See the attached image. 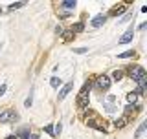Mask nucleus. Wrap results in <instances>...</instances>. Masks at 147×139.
<instances>
[{"label":"nucleus","mask_w":147,"mask_h":139,"mask_svg":"<svg viewBox=\"0 0 147 139\" xmlns=\"http://www.w3.org/2000/svg\"><path fill=\"white\" fill-rule=\"evenodd\" d=\"M129 77H131L132 81H136V82H140V81H144V79H147L145 70L142 68V66H138V64H134V66H129Z\"/></svg>","instance_id":"f257e3e1"},{"label":"nucleus","mask_w":147,"mask_h":139,"mask_svg":"<svg viewBox=\"0 0 147 139\" xmlns=\"http://www.w3.org/2000/svg\"><path fill=\"white\" fill-rule=\"evenodd\" d=\"M18 119V114L15 110H6V112L0 114V123H11V121H17Z\"/></svg>","instance_id":"f03ea898"},{"label":"nucleus","mask_w":147,"mask_h":139,"mask_svg":"<svg viewBox=\"0 0 147 139\" xmlns=\"http://www.w3.org/2000/svg\"><path fill=\"white\" fill-rule=\"evenodd\" d=\"M110 82H112V81H110L109 75H99L98 77V82H96V88L105 92V90H109V88H110Z\"/></svg>","instance_id":"7ed1b4c3"},{"label":"nucleus","mask_w":147,"mask_h":139,"mask_svg":"<svg viewBox=\"0 0 147 139\" xmlns=\"http://www.w3.org/2000/svg\"><path fill=\"white\" fill-rule=\"evenodd\" d=\"M88 94L86 92H79V95H77V99H76V103H77V106L79 108H86V104H88Z\"/></svg>","instance_id":"20e7f679"},{"label":"nucleus","mask_w":147,"mask_h":139,"mask_svg":"<svg viewBox=\"0 0 147 139\" xmlns=\"http://www.w3.org/2000/svg\"><path fill=\"white\" fill-rule=\"evenodd\" d=\"M105 22H107V15H96V17L90 20V26H92V27H101Z\"/></svg>","instance_id":"39448f33"},{"label":"nucleus","mask_w":147,"mask_h":139,"mask_svg":"<svg viewBox=\"0 0 147 139\" xmlns=\"http://www.w3.org/2000/svg\"><path fill=\"white\" fill-rule=\"evenodd\" d=\"M72 88H74V82H72V81H70V82H66V84H64V86L61 88V92H59L57 99H59V101H63L64 97H66V95H68V94L72 92Z\"/></svg>","instance_id":"423d86ee"},{"label":"nucleus","mask_w":147,"mask_h":139,"mask_svg":"<svg viewBox=\"0 0 147 139\" xmlns=\"http://www.w3.org/2000/svg\"><path fill=\"white\" fill-rule=\"evenodd\" d=\"M132 37H134V31H132V27H131L129 31H125V33L119 37L118 42H119V44H127V42H131V40H132Z\"/></svg>","instance_id":"0eeeda50"},{"label":"nucleus","mask_w":147,"mask_h":139,"mask_svg":"<svg viewBox=\"0 0 147 139\" xmlns=\"http://www.w3.org/2000/svg\"><path fill=\"white\" fill-rule=\"evenodd\" d=\"M63 40L64 42H70V40H74V37H76V33H74L72 29H63Z\"/></svg>","instance_id":"6e6552de"},{"label":"nucleus","mask_w":147,"mask_h":139,"mask_svg":"<svg viewBox=\"0 0 147 139\" xmlns=\"http://www.w3.org/2000/svg\"><path fill=\"white\" fill-rule=\"evenodd\" d=\"M145 128H147V123L144 121V123H142V124H140V128H138V130H136V134H134V139H140L142 136H144V132H145Z\"/></svg>","instance_id":"1a4fd4ad"},{"label":"nucleus","mask_w":147,"mask_h":139,"mask_svg":"<svg viewBox=\"0 0 147 139\" xmlns=\"http://www.w3.org/2000/svg\"><path fill=\"white\" fill-rule=\"evenodd\" d=\"M127 121H129L127 117H119V119H116V121H114V126H116V128H123V126L127 124Z\"/></svg>","instance_id":"9d476101"},{"label":"nucleus","mask_w":147,"mask_h":139,"mask_svg":"<svg viewBox=\"0 0 147 139\" xmlns=\"http://www.w3.org/2000/svg\"><path fill=\"white\" fill-rule=\"evenodd\" d=\"M127 101H129V104H136L138 95L134 94V92H129V94H127Z\"/></svg>","instance_id":"9b49d317"},{"label":"nucleus","mask_w":147,"mask_h":139,"mask_svg":"<svg viewBox=\"0 0 147 139\" xmlns=\"http://www.w3.org/2000/svg\"><path fill=\"white\" fill-rule=\"evenodd\" d=\"M123 11H125V7H123V6H114L112 9H110L109 15H119V13H123Z\"/></svg>","instance_id":"f8f14e48"},{"label":"nucleus","mask_w":147,"mask_h":139,"mask_svg":"<svg viewBox=\"0 0 147 139\" xmlns=\"http://www.w3.org/2000/svg\"><path fill=\"white\" fill-rule=\"evenodd\" d=\"M121 77H123V72L121 70H116V72H112V79L110 81H121Z\"/></svg>","instance_id":"ddd939ff"},{"label":"nucleus","mask_w":147,"mask_h":139,"mask_svg":"<svg viewBox=\"0 0 147 139\" xmlns=\"http://www.w3.org/2000/svg\"><path fill=\"white\" fill-rule=\"evenodd\" d=\"M85 29V24H83V22H76V24L72 26V31L74 33H77V31H83Z\"/></svg>","instance_id":"4468645a"},{"label":"nucleus","mask_w":147,"mask_h":139,"mask_svg":"<svg viewBox=\"0 0 147 139\" xmlns=\"http://www.w3.org/2000/svg\"><path fill=\"white\" fill-rule=\"evenodd\" d=\"M31 104H33V90H30V95H28V99H26L24 106H26V108H30Z\"/></svg>","instance_id":"2eb2a0df"},{"label":"nucleus","mask_w":147,"mask_h":139,"mask_svg":"<svg viewBox=\"0 0 147 139\" xmlns=\"http://www.w3.org/2000/svg\"><path fill=\"white\" fill-rule=\"evenodd\" d=\"M50 84H52V88H59V86H61V79H59V77H52V79H50Z\"/></svg>","instance_id":"dca6fc26"},{"label":"nucleus","mask_w":147,"mask_h":139,"mask_svg":"<svg viewBox=\"0 0 147 139\" xmlns=\"http://www.w3.org/2000/svg\"><path fill=\"white\" fill-rule=\"evenodd\" d=\"M63 7H66V9L76 7V0H64V2H63Z\"/></svg>","instance_id":"f3484780"},{"label":"nucleus","mask_w":147,"mask_h":139,"mask_svg":"<svg viewBox=\"0 0 147 139\" xmlns=\"http://www.w3.org/2000/svg\"><path fill=\"white\" fill-rule=\"evenodd\" d=\"M129 57H134V51H132V49H129V51H123V53H119V59H129Z\"/></svg>","instance_id":"a211bd4d"},{"label":"nucleus","mask_w":147,"mask_h":139,"mask_svg":"<svg viewBox=\"0 0 147 139\" xmlns=\"http://www.w3.org/2000/svg\"><path fill=\"white\" fill-rule=\"evenodd\" d=\"M61 130H63V124L57 123V124L53 126V136H59V134H61Z\"/></svg>","instance_id":"6ab92c4d"},{"label":"nucleus","mask_w":147,"mask_h":139,"mask_svg":"<svg viewBox=\"0 0 147 139\" xmlns=\"http://www.w3.org/2000/svg\"><path fill=\"white\" fill-rule=\"evenodd\" d=\"M20 6H24V2H17V4H11V6H9V11H15V9H18Z\"/></svg>","instance_id":"aec40b11"},{"label":"nucleus","mask_w":147,"mask_h":139,"mask_svg":"<svg viewBox=\"0 0 147 139\" xmlns=\"http://www.w3.org/2000/svg\"><path fill=\"white\" fill-rule=\"evenodd\" d=\"M74 51H76V53H79V55H83V53H86V51H88V48H76Z\"/></svg>","instance_id":"412c9836"},{"label":"nucleus","mask_w":147,"mask_h":139,"mask_svg":"<svg viewBox=\"0 0 147 139\" xmlns=\"http://www.w3.org/2000/svg\"><path fill=\"white\" fill-rule=\"evenodd\" d=\"M46 134L53 136V124H48V126H46ZM53 137H55V136H53Z\"/></svg>","instance_id":"4be33fe9"},{"label":"nucleus","mask_w":147,"mask_h":139,"mask_svg":"<svg viewBox=\"0 0 147 139\" xmlns=\"http://www.w3.org/2000/svg\"><path fill=\"white\" fill-rule=\"evenodd\" d=\"M6 90H7V86H6V84H2V86H0V97L6 94Z\"/></svg>","instance_id":"5701e85b"},{"label":"nucleus","mask_w":147,"mask_h":139,"mask_svg":"<svg viewBox=\"0 0 147 139\" xmlns=\"http://www.w3.org/2000/svg\"><path fill=\"white\" fill-rule=\"evenodd\" d=\"M131 17H132V13H127V15L121 18V22H127V20H131Z\"/></svg>","instance_id":"b1692460"},{"label":"nucleus","mask_w":147,"mask_h":139,"mask_svg":"<svg viewBox=\"0 0 147 139\" xmlns=\"http://www.w3.org/2000/svg\"><path fill=\"white\" fill-rule=\"evenodd\" d=\"M145 27H147V22H142V24L138 26V29H145Z\"/></svg>","instance_id":"393cba45"},{"label":"nucleus","mask_w":147,"mask_h":139,"mask_svg":"<svg viewBox=\"0 0 147 139\" xmlns=\"http://www.w3.org/2000/svg\"><path fill=\"white\" fill-rule=\"evenodd\" d=\"M55 31H57V35H61V33H63V27L57 26V27H55Z\"/></svg>","instance_id":"a878e982"},{"label":"nucleus","mask_w":147,"mask_h":139,"mask_svg":"<svg viewBox=\"0 0 147 139\" xmlns=\"http://www.w3.org/2000/svg\"><path fill=\"white\" fill-rule=\"evenodd\" d=\"M6 139H18L17 136H9V137H6Z\"/></svg>","instance_id":"bb28decb"},{"label":"nucleus","mask_w":147,"mask_h":139,"mask_svg":"<svg viewBox=\"0 0 147 139\" xmlns=\"http://www.w3.org/2000/svg\"><path fill=\"white\" fill-rule=\"evenodd\" d=\"M0 48H2V46H0Z\"/></svg>","instance_id":"cd10ccee"}]
</instances>
